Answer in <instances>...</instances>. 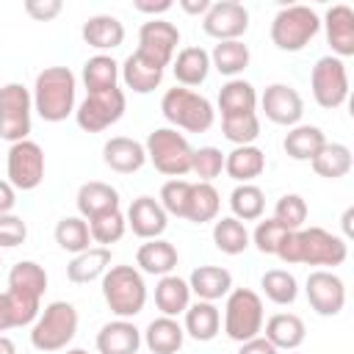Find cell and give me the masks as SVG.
I'll return each mask as SVG.
<instances>
[{"mask_svg": "<svg viewBox=\"0 0 354 354\" xmlns=\"http://www.w3.org/2000/svg\"><path fill=\"white\" fill-rule=\"evenodd\" d=\"M232 218L238 221H257L266 210V194L254 183H238L230 194Z\"/></svg>", "mask_w": 354, "mask_h": 354, "instance_id": "60d3db41", "label": "cell"}, {"mask_svg": "<svg viewBox=\"0 0 354 354\" xmlns=\"http://www.w3.org/2000/svg\"><path fill=\"white\" fill-rule=\"evenodd\" d=\"M177 249L174 243L163 241V238H152V241H144L136 252V266L144 271V274H152V277H166L177 268Z\"/></svg>", "mask_w": 354, "mask_h": 354, "instance_id": "83f0119b", "label": "cell"}, {"mask_svg": "<svg viewBox=\"0 0 354 354\" xmlns=\"http://www.w3.org/2000/svg\"><path fill=\"white\" fill-rule=\"evenodd\" d=\"M8 290L28 296L33 301H41V296L47 290V271L36 260H19L8 271Z\"/></svg>", "mask_w": 354, "mask_h": 354, "instance_id": "836d02e7", "label": "cell"}, {"mask_svg": "<svg viewBox=\"0 0 354 354\" xmlns=\"http://www.w3.org/2000/svg\"><path fill=\"white\" fill-rule=\"evenodd\" d=\"M111 268V249L105 246H88L86 252L75 254L66 266V279L72 285H88L94 279H102V274Z\"/></svg>", "mask_w": 354, "mask_h": 354, "instance_id": "f1b7e54d", "label": "cell"}, {"mask_svg": "<svg viewBox=\"0 0 354 354\" xmlns=\"http://www.w3.org/2000/svg\"><path fill=\"white\" fill-rule=\"evenodd\" d=\"M263 337L277 351H296L307 337V326L296 313H277L266 321V335Z\"/></svg>", "mask_w": 354, "mask_h": 354, "instance_id": "cb8c5ba5", "label": "cell"}, {"mask_svg": "<svg viewBox=\"0 0 354 354\" xmlns=\"http://www.w3.org/2000/svg\"><path fill=\"white\" fill-rule=\"evenodd\" d=\"M133 8L141 11V14H149L152 19H158V14H166L171 8V0H136Z\"/></svg>", "mask_w": 354, "mask_h": 354, "instance_id": "db71d44e", "label": "cell"}, {"mask_svg": "<svg viewBox=\"0 0 354 354\" xmlns=\"http://www.w3.org/2000/svg\"><path fill=\"white\" fill-rule=\"evenodd\" d=\"M321 30V17L310 6H285L271 19V41L282 53L304 50Z\"/></svg>", "mask_w": 354, "mask_h": 354, "instance_id": "52a82bcc", "label": "cell"}, {"mask_svg": "<svg viewBox=\"0 0 354 354\" xmlns=\"http://www.w3.org/2000/svg\"><path fill=\"white\" fill-rule=\"evenodd\" d=\"M249 61H252V53H249V47L241 39H235V41H218L213 47V53H210V69L227 75L230 80L238 77L249 66Z\"/></svg>", "mask_w": 354, "mask_h": 354, "instance_id": "f35d334b", "label": "cell"}, {"mask_svg": "<svg viewBox=\"0 0 354 354\" xmlns=\"http://www.w3.org/2000/svg\"><path fill=\"white\" fill-rule=\"evenodd\" d=\"M124 108H127V97L119 86L108 91L86 94V100L75 108V122L86 133H102L124 116Z\"/></svg>", "mask_w": 354, "mask_h": 354, "instance_id": "30bf717a", "label": "cell"}, {"mask_svg": "<svg viewBox=\"0 0 354 354\" xmlns=\"http://www.w3.org/2000/svg\"><path fill=\"white\" fill-rule=\"evenodd\" d=\"M213 243L224 254H241L249 249L252 241H249V230L243 221L224 216V218H216V224H213Z\"/></svg>", "mask_w": 354, "mask_h": 354, "instance_id": "b9f144b4", "label": "cell"}, {"mask_svg": "<svg viewBox=\"0 0 354 354\" xmlns=\"http://www.w3.org/2000/svg\"><path fill=\"white\" fill-rule=\"evenodd\" d=\"M77 335V310L69 301H50L30 326V346L36 351L53 354L69 348Z\"/></svg>", "mask_w": 354, "mask_h": 354, "instance_id": "277c9868", "label": "cell"}, {"mask_svg": "<svg viewBox=\"0 0 354 354\" xmlns=\"http://www.w3.org/2000/svg\"><path fill=\"white\" fill-rule=\"evenodd\" d=\"M22 8H25V14H28L30 19H36V22H50V19H55V17L61 14L64 3H61V0H25Z\"/></svg>", "mask_w": 354, "mask_h": 354, "instance_id": "f5cc1de1", "label": "cell"}, {"mask_svg": "<svg viewBox=\"0 0 354 354\" xmlns=\"http://www.w3.org/2000/svg\"><path fill=\"white\" fill-rule=\"evenodd\" d=\"M180 8L191 17H205L210 8V0H180Z\"/></svg>", "mask_w": 354, "mask_h": 354, "instance_id": "6f0895ef", "label": "cell"}, {"mask_svg": "<svg viewBox=\"0 0 354 354\" xmlns=\"http://www.w3.org/2000/svg\"><path fill=\"white\" fill-rule=\"evenodd\" d=\"M191 171L199 177V183H213L224 171V152L218 147H199V149H194Z\"/></svg>", "mask_w": 354, "mask_h": 354, "instance_id": "c3c4849f", "label": "cell"}, {"mask_svg": "<svg viewBox=\"0 0 354 354\" xmlns=\"http://www.w3.org/2000/svg\"><path fill=\"white\" fill-rule=\"evenodd\" d=\"M0 354H17V343L8 335H0Z\"/></svg>", "mask_w": 354, "mask_h": 354, "instance_id": "680465c9", "label": "cell"}, {"mask_svg": "<svg viewBox=\"0 0 354 354\" xmlns=\"http://www.w3.org/2000/svg\"><path fill=\"white\" fill-rule=\"evenodd\" d=\"M321 25H324V33H326V41H329L335 58L343 61V58L354 55V11H351V6H346V3L329 6Z\"/></svg>", "mask_w": 354, "mask_h": 354, "instance_id": "ac0fdd59", "label": "cell"}, {"mask_svg": "<svg viewBox=\"0 0 354 354\" xmlns=\"http://www.w3.org/2000/svg\"><path fill=\"white\" fill-rule=\"evenodd\" d=\"M144 152H147V160L160 174H166L171 180H180V177H185L191 171L194 147L174 127H158V130H152L147 136V141H144Z\"/></svg>", "mask_w": 354, "mask_h": 354, "instance_id": "8992f818", "label": "cell"}, {"mask_svg": "<svg viewBox=\"0 0 354 354\" xmlns=\"http://www.w3.org/2000/svg\"><path fill=\"white\" fill-rule=\"evenodd\" d=\"M33 97L22 83L0 86V138L8 144L25 141L30 133Z\"/></svg>", "mask_w": 354, "mask_h": 354, "instance_id": "9c48e42d", "label": "cell"}, {"mask_svg": "<svg viewBox=\"0 0 354 354\" xmlns=\"http://www.w3.org/2000/svg\"><path fill=\"white\" fill-rule=\"evenodd\" d=\"M6 174H8V183L14 185V191L39 188L44 180V149L30 138L11 144L8 158H6Z\"/></svg>", "mask_w": 354, "mask_h": 354, "instance_id": "7c38bea8", "label": "cell"}, {"mask_svg": "<svg viewBox=\"0 0 354 354\" xmlns=\"http://www.w3.org/2000/svg\"><path fill=\"white\" fill-rule=\"evenodd\" d=\"M160 113L174 130L183 127L188 133H205L216 122V111H213L210 100L191 88H183V86H174L163 94Z\"/></svg>", "mask_w": 354, "mask_h": 354, "instance_id": "5b68a950", "label": "cell"}, {"mask_svg": "<svg viewBox=\"0 0 354 354\" xmlns=\"http://www.w3.org/2000/svg\"><path fill=\"white\" fill-rule=\"evenodd\" d=\"M66 354H88L86 348H66Z\"/></svg>", "mask_w": 354, "mask_h": 354, "instance_id": "94428289", "label": "cell"}, {"mask_svg": "<svg viewBox=\"0 0 354 354\" xmlns=\"http://www.w3.org/2000/svg\"><path fill=\"white\" fill-rule=\"evenodd\" d=\"M127 227L133 230V235H138L141 241H152L160 238L169 227V216L160 207V202L155 196H138L130 202L127 213H124Z\"/></svg>", "mask_w": 354, "mask_h": 354, "instance_id": "e0dca14e", "label": "cell"}, {"mask_svg": "<svg viewBox=\"0 0 354 354\" xmlns=\"http://www.w3.org/2000/svg\"><path fill=\"white\" fill-rule=\"evenodd\" d=\"M304 293L310 307L324 318H332L346 307V285L335 271H326V268L310 271Z\"/></svg>", "mask_w": 354, "mask_h": 354, "instance_id": "9a60e30c", "label": "cell"}, {"mask_svg": "<svg viewBox=\"0 0 354 354\" xmlns=\"http://www.w3.org/2000/svg\"><path fill=\"white\" fill-rule=\"evenodd\" d=\"M102 299L116 318H136L147 304V285L136 266H111L102 274Z\"/></svg>", "mask_w": 354, "mask_h": 354, "instance_id": "3957f363", "label": "cell"}, {"mask_svg": "<svg viewBox=\"0 0 354 354\" xmlns=\"http://www.w3.org/2000/svg\"><path fill=\"white\" fill-rule=\"evenodd\" d=\"M266 119L282 127H296L304 116V100L290 83H271L266 86L263 97L257 100Z\"/></svg>", "mask_w": 354, "mask_h": 354, "instance_id": "5bb4252c", "label": "cell"}, {"mask_svg": "<svg viewBox=\"0 0 354 354\" xmlns=\"http://www.w3.org/2000/svg\"><path fill=\"white\" fill-rule=\"evenodd\" d=\"M277 257L288 266L304 263V266H343L348 257V243L346 238L324 230V227H301L285 235L279 243Z\"/></svg>", "mask_w": 354, "mask_h": 354, "instance_id": "6da1fadb", "label": "cell"}, {"mask_svg": "<svg viewBox=\"0 0 354 354\" xmlns=\"http://www.w3.org/2000/svg\"><path fill=\"white\" fill-rule=\"evenodd\" d=\"M14 205H17V191H14V185H11L8 180H0V216L11 213Z\"/></svg>", "mask_w": 354, "mask_h": 354, "instance_id": "9f6ffc18", "label": "cell"}, {"mask_svg": "<svg viewBox=\"0 0 354 354\" xmlns=\"http://www.w3.org/2000/svg\"><path fill=\"white\" fill-rule=\"evenodd\" d=\"M177 44H180V30L174 22H166L158 17L138 28V53H144L147 58H152L160 66L171 64Z\"/></svg>", "mask_w": 354, "mask_h": 354, "instance_id": "2e32d148", "label": "cell"}, {"mask_svg": "<svg viewBox=\"0 0 354 354\" xmlns=\"http://www.w3.org/2000/svg\"><path fill=\"white\" fill-rule=\"evenodd\" d=\"M163 69L160 64H155L152 58H147L144 53H130L124 58V64H119V77L124 80V86L136 94H149L160 86L163 80Z\"/></svg>", "mask_w": 354, "mask_h": 354, "instance_id": "d6986e66", "label": "cell"}, {"mask_svg": "<svg viewBox=\"0 0 354 354\" xmlns=\"http://www.w3.org/2000/svg\"><path fill=\"white\" fill-rule=\"evenodd\" d=\"M188 196H191V183H188V180H169V183H163L158 202H160V207L166 210V216L185 218Z\"/></svg>", "mask_w": 354, "mask_h": 354, "instance_id": "681fc988", "label": "cell"}, {"mask_svg": "<svg viewBox=\"0 0 354 354\" xmlns=\"http://www.w3.org/2000/svg\"><path fill=\"white\" fill-rule=\"evenodd\" d=\"M0 266H3V263H0Z\"/></svg>", "mask_w": 354, "mask_h": 354, "instance_id": "6125c7cd", "label": "cell"}, {"mask_svg": "<svg viewBox=\"0 0 354 354\" xmlns=\"http://www.w3.org/2000/svg\"><path fill=\"white\" fill-rule=\"evenodd\" d=\"M155 304H158L160 315H169V318H177L180 313H185L188 304H191L188 279H183L177 274L160 277L158 285H155Z\"/></svg>", "mask_w": 354, "mask_h": 354, "instance_id": "1f68e13d", "label": "cell"}, {"mask_svg": "<svg viewBox=\"0 0 354 354\" xmlns=\"http://www.w3.org/2000/svg\"><path fill=\"white\" fill-rule=\"evenodd\" d=\"M55 243L64 252H72V254L86 252L94 243L91 241V232H88V221L80 218V216H64L55 224Z\"/></svg>", "mask_w": 354, "mask_h": 354, "instance_id": "7bdbcfd3", "label": "cell"}, {"mask_svg": "<svg viewBox=\"0 0 354 354\" xmlns=\"http://www.w3.org/2000/svg\"><path fill=\"white\" fill-rule=\"evenodd\" d=\"M80 36L88 47L105 53V50H116L124 41V25L113 14H94L83 22Z\"/></svg>", "mask_w": 354, "mask_h": 354, "instance_id": "d4e9b609", "label": "cell"}, {"mask_svg": "<svg viewBox=\"0 0 354 354\" xmlns=\"http://www.w3.org/2000/svg\"><path fill=\"white\" fill-rule=\"evenodd\" d=\"M171 72L183 88L202 86L210 75V53L202 47H183L171 61Z\"/></svg>", "mask_w": 354, "mask_h": 354, "instance_id": "4316f807", "label": "cell"}, {"mask_svg": "<svg viewBox=\"0 0 354 354\" xmlns=\"http://www.w3.org/2000/svg\"><path fill=\"white\" fill-rule=\"evenodd\" d=\"M102 160L111 171L133 174L147 163V152H144V144H138L136 138L113 136L102 144Z\"/></svg>", "mask_w": 354, "mask_h": 354, "instance_id": "44dd1931", "label": "cell"}, {"mask_svg": "<svg viewBox=\"0 0 354 354\" xmlns=\"http://www.w3.org/2000/svg\"><path fill=\"white\" fill-rule=\"evenodd\" d=\"M183 315H185V324H183L185 335H191L199 343L213 340L221 329V313L213 301H194V304H188V310Z\"/></svg>", "mask_w": 354, "mask_h": 354, "instance_id": "e575fe53", "label": "cell"}, {"mask_svg": "<svg viewBox=\"0 0 354 354\" xmlns=\"http://www.w3.org/2000/svg\"><path fill=\"white\" fill-rule=\"evenodd\" d=\"M188 288L199 301H218L232 290V274L221 266H199L188 277Z\"/></svg>", "mask_w": 354, "mask_h": 354, "instance_id": "603a6c76", "label": "cell"}, {"mask_svg": "<svg viewBox=\"0 0 354 354\" xmlns=\"http://www.w3.org/2000/svg\"><path fill=\"white\" fill-rule=\"evenodd\" d=\"M25 238H28V224L19 216L14 213L0 216V249H14L25 243Z\"/></svg>", "mask_w": 354, "mask_h": 354, "instance_id": "816d5d0a", "label": "cell"}, {"mask_svg": "<svg viewBox=\"0 0 354 354\" xmlns=\"http://www.w3.org/2000/svg\"><path fill=\"white\" fill-rule=\"evenodd\" d=\"M224 171L235 183H252L254 177H260L266 171V155L254 144L235 147L232 152L224 155Z\"/></svg>", "mask_w": 354, "mask_h": 354, "instance_id": "4dcf8cb0", "label": "cell"}, {"mask_svg": "<svg viewBox=\"0 0 354 354\" xmlns=\"http://www.w3.org/2000/svg\"><path fill=\"white\" fill-rule=\"evenodd\" d=\"M288 232H290V230H285L277 218H263V221H257V227H254V232L249 235V241L257 246V252H263V254H277V252H279V243L285 241Z\"/></svg>", "mask_w": 354, "mask_h": 354, "instance_id": "f907efd6", "label": "cell"}, {"mask_svg": "<svg viewBox=\"0 0 354 354\" xmlns=\"http://www.w3.org/2000/svg\"><path fill=\"white\" fill-rule=\"evenodd\" d=\"M127 230V221H124V213L122 210H111V213H102L97 218L88 221V232H91V241L100 243V246H111L116 241H122Z\"/></svg>", "mask_w": 354, "mask_h": 354, "instance_id": "f6af8a7d", "label": "cell"}, {"mask_svg": "<svg viewBox=\"0 0 354 354\" xmlns=\"http://www.w3.org/2000/svg\"><path fill=\"white\" fill-rule=\"evenodd\" d=\"M324 144H326V136H324L321 127H315V124H296V127H290L285 133L282 149L293 160H313Z\"/></svg>", "mask_w": 354, "mask_h": 354, "instance_id": "d590c367", "label": "cell"}, {"mask_svg": "<svg viewBox=\"0 0 354 354\" xmlns=\"http://www.w3.org/2000/svg\"><path fill=\"white\" fill-rule=\"evenodd\" d=\"M351 218H354V207H348L343 213V232H346V238H351Z\"/></svg>", "mask_w": 354, "mask_h": 354, "instance_id": "91938a15", "label": "cell"}, {"mask_svg": "<svg viewBox=\"0 0 354 354\" xmlns=\"http://www.w3.org/2000/svg\"><path fill=\"white\" fill-rule=\"evenodd\" d=\"M260 288H263L266 299L274 301V304H279V307L293 304L296 296H299V282H296V277H293L290 271H285V268H271V271H266V274L260 277Z\"/></svg>", "mask_w": 354, "mask_h": 354, "instance_id": "ee69618b", "label": "cell"}, {"mask_svg": "<svg viewBox=\"0 0 354 354\" xmlns=\"http://www.w3.org/2000/svg\"><path fill=\"white\" fill-rule=\"evenodd\" d=\"M39 310H41V301H33L14 290L0 293V335L17 326H30L39 318Z\"/></svg>", "mask_w": 354, "mask_h": 354, "instance_id": "d6a6232c", "label": "cell"}, {"mask_svg": "<svg viewBox=\"0 0 354 354\" xmlns=\"http://www.w3.org/2000/svg\"><path fill=\"white\" fill-rule=\"evenodd\" d=\"M75 202H77L80 218L91 221V218H97V216H102V213L119 210V191H116L113 185L102 183V180H88V183H83V185L77 188Z\"/></svg>", "mask_w": 354, "mask_h": 354, "instance_id": "7402d4cb", "label": "cell"}, {"mask_svg": "<svg viewBox=\"0 0 354 354\" xmlns=\"http://www.w3.org/2000/svg\"><path fill=\"white\" fill-rule=\"evenodd\" d=\"M138 348H141V329L127 318L108 321L97 332L100 354H138Z\"/></svg>", "mask_w": 354, "mask_h": 354, "instance_id": "ffe728a7", "label": "cell"}, {"mask_svg": "<svg viewBox=\"0 0 354 354\" xmlns=\"http://www.w3.org/2000/svg\"><path fill=\"white\" fill-rule=\"evenodd\" d=\"M221 196L213 188V183H191V196H188V210L185 218L194 224H207L218 218Z\"/></svg>", "mask_w": 354, "mask_h": 354, "instance_id": "ab89813d", "label": "cell"}, {"mask_svg": "<svg viewBox=\"0 0 354 354\" xmlns=\"http://www.w3.org/2000/svg\"><path fill=\"white\" fill-rule=\"evenodd\" d=\"M238 354H279L263 335H257V337H252V340H246V343H241V348H238Z\"/></svg>", "mask_w": 354, "mask_h": 354, "instance_id": "11a10c76", "label": "cell"}, {"mask_svg": "<svg viewBox=\"0 0 354 354\" xmlns=\"http://www.w3.org/2000/svg\"><path fill=\"white\" fill-rule=\"evenodd\" d=\"M307 202L301 194H282L274 205V218L285 227V230H301L304 221H307Z\"/></svg>", "mask_w": 354, "mask_h": 354, "instance_id": "7dc6e473", "label": "cell"}, {"mask_svg": "<svg viewBox=\"0 0 354 354\" xmlns=\"http://www.w3.org/2000/svg\"><path fill=\"white\" fill-rule=\"evenodd\" d=\"M221 133H224V138L232 141L235 147L254 144V138L260 136V119H257V113L224 116V119H221Z\"/></svg>", "mask_w": 354, "mask_h": 354, "instance_id": "bcb514c9", "label": "cell"}, {"mask_svg": "<svg viewBox=\"0 0 354 354\" xmlns=\"http://www.w3.org/2000/svg\"><path fill=\"white\" fill-rule=\"evenodd\" d=\"M202 30L216 41H235L249 30V11L238 0L210 3L207 14L202 17Z\"/></svg>", "mask_w": 354, "mask_h": 354, "instance_id": "4fadbf2b", "label": "cell"}, {"mask_svg": "<svg viewBox=\"0 0 354 354\" xmlns=\"http://www.w3.org/2000/svg\"><path fill=\"white\" fill-rule=\"evenodd\" d=\"M80 77H83V86H86L88 94L116 88V83H119V64L108 53H97V55H91L83 64V75Z\"/></svg>", "mask_w": 354, "mask_h": 354, "instance_id": "74e56055", "label": "cell"}, {"mask_svg": "<svg viewBox=\"0 0 354 354\" xmlns=\"http://www.w3.org/2000/svg\"><path fill=\"white\" fill-rule=\"evenodd\" d=\"M257 91L249 80L243 77H232L221 86L218 91V111L221 119L224 116H243V113H257Z\"/></svg>", "mask_w": 354, "mask_h": 354, "instance_id": "f546056e", "label": "cell"}, {"mask_svg": "<svg viewBox=\"0 0 354 354\" xmlns=\"http://www.w3.org/2000/svg\"><path fill=\"white\" fill-rule=\"evenodd\" d=\"M263 299L252 288H232L224 304V335L235 343H246L263 332Z\"/></svg>", "mask_w": 354, "mask_h": 354, "instance_id": "ba28073f", "label": "cell"}, {"mask_svg": "<svg viewBox=\"0 0 354 354\" xmlns=\"http://www.w3.org/2000/svg\"><path fill=\"white\" fill-rule=\"evenodd\" d=\"M141 340L147 343V348L152 354H177L183 348L185 340V329L177 318L160 315L155 321H149V326L141 332Z\"/></svg>", "mask_w": 354, "mask_h": 354, "instance_id": "484cf974", "label": "cell"}, {"mask_svg": "<svg viewBox=\"0 0 354 354\" xmlns=\"http://www.w3.org/2000/svg\"><path fill=\"white\" fill-rule=\"evenodd\" d=\"M33 111L50 122L58 124L66 116L75 113V97H77V77L69 66H44L36 75L33 83Z\"/></svg>", "mask_w": 354, "mask_h": 354, "instance_id": "7a4b0ae2", "label": "cell"}, {"mask_svg": "<svg viewBox=\"0 0 354 354\" xmlns=\"http://www.w3.org/2000/svg\"><path fill=\"white\" fill-rule=\"evenodd\" d=\"M310 88H313V100L326 108L335 111L348 100V72L346 64L335 55H324L315 61L313 72H310Z\"/></svg>", "mask_w": 354, "mask_h": 354, "instance_id": "8fae6325", "label": "cell"}, {"mask_svg": "<svg viewBox=\"0 0 354 354\" xmlns=\"http://www.w3.org/2000/svg\"><path fill=\"white\" fill-rule=\"evenodd\" d=\"M351 149L346 147V144H340V141H326L321 149H318V155L310 160V166H313V171L318 174V177H324V180H340V177H346L348 171H351Z\"/></svg>", "mask_w": 354, "mask_h": 354, "instance_id": "8d00e7d4", "label": "cell"}]
</instances>
